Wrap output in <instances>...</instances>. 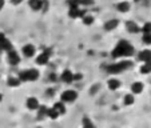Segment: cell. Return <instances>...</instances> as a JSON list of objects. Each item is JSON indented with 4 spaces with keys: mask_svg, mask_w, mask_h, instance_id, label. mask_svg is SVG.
Masks as SVG:
<instances>
[{
    "mask_svg": "<svg viewBox=\"0 0 151 128\" xmlns=\"http://www.w3.org/2000/svg\"><path fill=\"white\" fill-rule=\"evenodd\" d=\"M134 47H132L131 43H128L127 40H120L116 44V47L114 48L111 56L114 59H118V57H124V56H131L134 54Z\"/></svg>",
    "mask_w": 151,
    "mask_h": 128,
    "instance_id": "cell-1",
    "label": "cell"
},
{
    "mask_svg": "<svg viewBox=\"0 0 151 128\" xmlns=\"http://www.w3.org/2000/svg\"><path fill=\"white\" fill-rule=\"evenodd\" d=\"M39 77V71L35 68H31V69H26V71H22L19 74V77L17 79L20 82H34Z\"/></svg>",
    "mask_w": 151,
    "mask_h": 128,
    "instance_id": "cell-2",
    "label": "cell"
},
{
    "mask_svg": "<svg viewBox=\"0 0 151 128\" xmlns=\"http://www.w3.org/2000/svg\"><path fill=\"white\" fill-rule=\"evenodd\" d=\"M132 63L128 61V60H124V61H119V63H115V64H111V66L107 67V71L111 72V74H118V72H122L126 71L128 67H131Z\"/></svg>",
    "mask_w": 151,
    "mask_h": 128,
    "instance_id": "cell-3",
    "label": "cell"
},
{
    "mask_svg": "<svg viewBox=\"0 0 151 128\" xmlns=\"http://www.w3.org/2000/svg\"><path fill=\"white\" fill-rule=\"evenodd\" d=\"M78 97V94L74 91V89H67L62 94V103H71L75 102Z\"/></svg>",
    "mask_w": 151,
    "mask_h": 128,
    "instance_id": "cell-4",
    "label": "cell"
},
{
    "mask_svg": "<svg viewBox=\"0 0 151 128\" xmlns=\"http://www.w3.org/2000/svg\"><path fill=\"white\" fill-rule=\"evenodd\" d=\"M50 56H51V51H50V49H44V51L36 57V63L39 66H44V64L48 63Z\"/></svg>",
    "mask_w": 151,
    "mask_h": 128,
    "instance_id": "cell-5",
    "label": "cell"
},
{
    "mask_svg": "<svg viewBox=\"0 0 151 128\" xmlns=\"http://www.w3.org/2000/svg\"><path fill=\"white\" fill-rule=\"evenodd\" d=\"M8 60L12 66H17L20 63V56L17 55V52H15L14 49H12V51L8 52Z\"/></svg>",
    "mask_w": 151,
    "mask_h": 128,
    "instance_id": "cell-6",
    "label": "cell"
},
{
    "mask_svg": "<svg viewBox=\"0 0 151 128\" xmlns=\"http://www.w3.org/2000/svg\"><path fill=\"white\" fill-rule=\"evenodd\" d=\"M0 51H12V43L7 37L0 40Z\"/></svg>",
    "mask_w": 151,
    "mask_h": 128,
    "instance_id": "cell-7",
    "label": "cell"
},
{
    "mask_svg": "<svg viewBox=\"0 0 151 128\" xmlns=\"http://www.w3.org/2000/svg\"><path fill=\"white\" fill-rule=\"evenodd\" d=\"M138 59L145 63L151 60V49H143V51H140V54L138 55Z\"/></svg>",
    "mask_w": 151,
    "mask_h": 128,
    "instance_id": "cell-8",
    "label": "cell"
},
{
    "mask_svg": "<svg viewBox=\"0 0 151 128\" xmlns=\"http://www.w3.org/2000/svg\"><path fill=\"white\" fill-rule=\"evenodd\" d=\"M27 108L28 109H37L39 108V100L36 97H29L27 100Z\"/></svg>",
    "mask_w": 151,
    "mask_h": 128,
    "instance_id": "cell-9",
    "label": "cell"
},
{
    "mask_svg": "<svg viewBox=\"0 0 151 128\" xmlns=\"http://www.w3.org/2000/svg\"><path fill=\"white\" fill-rule=\"evenodd\" d=\"M62 80L64 83H71L74 80V74H72L70 69H66V71L62 72Z\"/></svg>",
    "mask_w": 151,
    "mask_h": 128,
    "instance_id": "cell-10",
    "label": "cell"
},
{
    "mask_svg": "<svg viewBox=\"0 0 151 128\" xmlns=\"http://www.w3.org/2000/svg\"><path fill=\"white\" fill-rule=\"evenodd\" d=\"M126 27H127V29H128L130 32H131V34H138V32L140 31L139 26H138V24L135 23V21H131V20H130V21H127Z\"/></svg>",
    "mask_w": 151,
    "mask_h": 128,
    "instance_id": "cell-11",
    "label": "cell"
},
{
    "mask_svg": "<svg viewBox=\"0 0 151 128\" xmlns=\"http://www.w3.org/2000/svg\"><path fill=\"white\" fill-rule=\"evenodd\" d=\"M23 54H24V56H27V57L34 56V54H35V47L32 46V44H26V46L23 47Z\"/></svg>",
    "mask_w": 151,
    "mask_h": 128,
    "instance_id": "cell-12",
    "label": "cell"
},
{
    "mask_svg": "<svg viewBox=\"0 0 151 128\" xmlns=\"http://www.w3.org/2000/svg\"><path fill=\"white\" fill-rule=\"evenodd\" d=\"M107 84H109V88H110V89L115 91V89H118L120 85H122V83H120L119 79H110Z\"/></svg>",
    "mask_w": 151,
    "mask_h": 128,
    "instance_id": "cell-13",
    "label": "cell"
},
{
    "mask_svg": "<svg viewBox=\"0 0 151 128\" xmlns=\"http://www.w3.org/2000/svg\"><path fill=\"white\" fill-rule=\"evenodd\" d=\"M118 24H119V21H118L116 19L109 20V21L104 24V29H107V31H112V29H115L118 27Z\"/></svg>",
    "mask_w": 151,
    "mask_h": 128,
    "instance_id": "cell-14",
    "label": "cell"
},
{
    "mask_svg": "<svg viewBox=\"0 0 151 128\" xmlns=\"http://www.w3.org/2000/svg\"><path fill=\"white\" fill-rule=\"evenodd\" d=\"M52 108H54L55 111H56L59 115L66 114V105H64V103H62V102H59V103H55V105H54V107H52Z\"/></svg>",
    "mask_w": 151,
    "mask_h": 128,
    "instance_id": "cell-15",
    "label": "cell"
},
{
    "mask_svg": "<svg viewBox=\"0 0 151 128\" xmlns=\"http://www.w3.org/2000/svg\"><path fill=\"white\" fill-rule=\"evenodd\" d=\"M42 6H43V0H29V7H31L34 11L42 9Z\"/></svg>",
    "mask_w": 151,
    "mask_h": 128,
    "instance_id": "cell-16",
    "label": "cell"
},
{
    "mask_svg": "<svg viewBox=\"0 0 151 128\" xmlns=\"http://www.w3.org/2000/svg\"><path fill=\"white\" fill-rule=\"evenodd\" d=\"M131 91H132V94H140V92L143 91V83L135 82L134 84L131 85Z\"/></svg>",
    "mask_w": 151,
    "mask_h": 128,
    "instance_id": "cell-17",
    "label": "cell"
},
{
    "mask_svg": "<svg viewBox=\"0 0 151 128\" xmlns=\"http://www.w3.org/2000/svg\"><path fill=\"white\" fill-rule=\"evenodd\" d=\"M116 8H118V11L124 14V12L130 11V3H128V1H120V3L116 6Z\"/></svg>",
    "mask_w": 151,
    "mask_h": 128,
    "instance_id": "cell-18",
    "label": "cell"
},
{
    "mask_svg": "<svg viewBox=\"0 0 151 128\" xmlns=\"http://www.w3.org/2000/svg\"><path fill=\"white\" fill-rule=\"evenodd\" d=\"M47 112H48V108H47V107L39 105V108H37V119H43L44 116H47Z\"/></svg>",
    "mask_w": 151,
    "mask_h": 128,
    "instance_id": "cell-19",
    "label": "cell"
},
{
    "mask_svg": "<svg viewBox=\"0 0 151 128\" xmlns=\"http://www.w3.org/2000/svg\"><path fill=\"white\" fill-rule=\"evenodd\" d=\"M140 72H142V74H150L151 72V60L146 61L145 64L140 67Z\"/></svg>",
    "mask_w": 151,
    "mask_h": 128,
    "instance_id": "cell-20",
    "label": "cell"
},
{
    "mask_svg": "<svg viewBox=\"0 0 151 128\" xmlns=\"http://www.w3.org/2000/svg\"><path fill=\"white\" fill-rule=\"evenodd\" d=\"M68 15L70 17H78L79 16V8L78 7H70V11H68Z\"/></svg>",
    "mask_w": 151,
    "mask_h": 128,
    "instance_id": "cell-21",
    "label": "cell"
},
{
    "mask_svg": "<svg viewBox=\"0 0 151 128\" xmlns=\"http://www.w3.org/2000/svg\"><path fill=\"white\" fill-rule=\"evenodd\" d=\"M83 128H95L94 123H92L87 116H86L84 119H83Z\"/></svg>",
    "mask_w": 151,
    "mask_h": 128,
    "instance_id": "cell-22",
    "label": "cell"
},
{
    "mask_svg": "<svg viewBox=\"0 0 151 128\" xmlns=\"http://www.w3.org/2000/svg\"><path fill=\"white\" fill-rule=\"evenodd\" d=\"M20 84V80L17 77H9L8 79V85L9 87H17Z\"/></svg>",
    "mask_w": 151,
    "mask_h": 128,
    "instance_id": "cell-23",
    "label": "cell"
},
{
    "mask_svg": "<svg viewBox=\"0 0 151 128\" xmlns=\"http://www.w3.org/2000/svg\"><path fill=\"white\" fill-rule=\"evenodd\" d=\"M134 102H135V99H134L132 95H126L124 96V104L126 105H132L134 104Z\"/></svg>",
    "mask_w": 151,
    "mask_h": 128,
    "instance_id": "cell-24",
    "label": "cell"
},
{
    "mask_svg": "<svg viewBox=\"0 0 151 128\" xmlns=\"http://www.w3.org/2000/svg\"><path fill=\"white\" fill-rule=\"evenodd\" d=\"M75 3L78 6H90V4L94 3V0H75Z\"/></svg>",
    "mask_w": 151,
    "mask_h": 128,
    "instance_id": "cell-25",
    "label": "cell"
},
{
    "mask_svg": "<svg viewBox=\"0 0 151 128\" xmlns=\"http://www.w3.org/2000/svg\"><path fill=\"white\" fill-rule=\"evenodd\" d=\"M47 116L51 117V119H56V117L59 116V114H58V112L55 111L54 108H48V112H47Z\"/></svg>",
    "mask_w": 151,
    "mask_h": 128,
    "instance_id": "cell-26",
    "label": "cell"
},
{
    "mask_svg": "<svg viewBox=\"0 0 151 128\" xmlns=\"http://www.w3.org/2000/svg\"><path fill=\"white\" fill-rule=\"evenodd\" d=\"M92 21H94V17L91 16V15H86L84 17H83V23L84 24H92Z\"/></svg>",
    "mask_w": 151,
    "mask_h": 128,
    "instance_id": "cell-27",
    "label": "cell"
},
{
    "mask_svg": "<svg viewBox=\"0 0 151 128\" xmlns=\"http://www.w3.org/2000/svg\"><path fill=\"white\" fill-rule=\"evenodd\" d=\"M142 32L145 34H151V23H146L145 26L142 27Z\"/></svg>",
    "mask_w": 151,
    "mask_h": 128,
    "instance_id": "cell-28",
    "label": "cell"
},
{
    "mask_svg": "<svg viewBox=\"0 0 151 128\" xmlns=\"http://www.w3.org/2000/svg\"><path fill=\"white\" fill-rule=\"evenodd\" d=\"M142 40L145 44H151V34H145L142 37Z\"/></svg>",
    "mask_w": 151,
    "mask_h": 128,
    "instance_id": "cell-29",
    "label": "cell"
},
{
    "mask_svg": "<svg viewBox=\"0 0 151 128\" xmlns=\"http://www.w3.org/2000/svg\"><path fill=\"white\" fill-rule=\"evenodd\" d=\"M80 79H83L82 74H74V80H80Z\"/></svg>",
    "mask_w": 151,
    "mask_h": 128,
    "instance_id": "cell-30",
    "label": "cell"
},
{
    "mask_svg": "<svg viewBox=\"0 0 151 128\" xmlns=\"http://www.w3.org/2000/svg\"><path fill=\"white\" fill-rule=\"evenodd\" d=\"M23 0H11V3L12 4H19V3H22Z\"/></svg>",
    "mask_w": 151,
    "mask_h": 128,
    "instance_id": "cell-31",
    "label": "cell"
},
{
    "mask_svg": "<svg viewBox=\"0 0 151 128\" xmlns=\"http://www.w3.org/2000/svg\"><path fill=\"white\" fill-rule=\"evenodd\" d=\"M3 7H4V0H0V11H1Z\"/></svg>",
    "mask_w": 151,
    "mask_h": 128,
    "instance_id": "cell-32",
    "label": "cell"
},
{
    "mask_svg": "<svg viewBox=\"0 0 151 128\" xmlns=\"http://www.w3.org/2000/svg\"><path fill=\"white\" fill-rule=\"evenodd\" d=\"M51 80H56V76H55V74H51Z\"/></svg>",
    "mask_w": 151,
    "mask_h": 128,
    "instance_id": "cell-33",
    "label": "cell"
},
{
    "mask_svg": "<svg viewBox=\"0 0 151 128\" xmlns=\"http://www.w3.org/2000/svg\"><path fill=\"white\" fill-rule=\"evenodd\" d=\"M4 37H6V35H4V34H1V32H0V40H1V39H4Z\"/></svg>",
    "mask_w": 151,
    "mask_h": 128,
    "instance_id": "cell-34",
    "label": "cell"
},
{
    "mask_svg": "<svg viewBox=\"0 0 151 128\" xmlns=\"http://www.w3.org/2000/svg\"><path fill=\"white\" fill-rule=\"evenodd\" d=\"M0 100H1V95H0Z\"/></svg>",
    "mask_w": 151,
    "mask_h": 128,
    "instance_id": "cell-35",
    "label": "cell"
}]
</instances>
